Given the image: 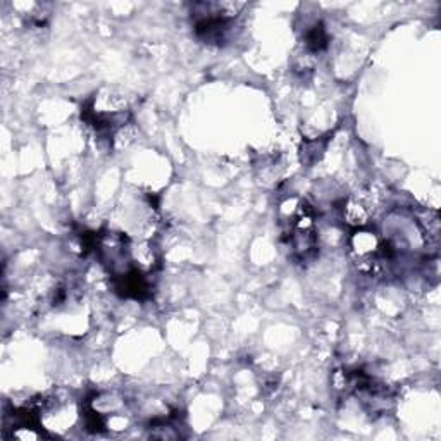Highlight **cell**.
I'll list each match as a JSON object with an SVG mask.
<instances>
[{"mask_svg":"<svg viewBox=\"0 0 441 441\" xmlns=\"http://www.w3.org/2000/svg\"><path fill=\"white\" fill-rule=\"evenodd\" d=\"M245 4L238 2H202L191 9L194 30L196 38L208 45H220L228 42L235 19L242 13Z\"/></svg>","mask_w":441,"mask_h":441,"instance_id":"1","label":"cell"},{"mask_svg":"<svg viewBox=\"0 0 441 441\" xmlns=\"http://www.w3.org/2000/svg\"><path fill=\"white\" fill-rule=\"evenodd\" d=\"M324 148H326V140H308V142H306V145L302 147V160L308 164V166H312L323 155Z\"/></svg>","mask_w":441,"mask_h":441,"instance_id":"4","label":"cell"},{"mask_svg":"<svg viewBox=\"0 0 441 441\" xmlns=\"http://www.w3.org/2000/svg\"><path fill=\"white\" fill-rule=\"evenodd\" d=\"M330 37L323 23H314L303 35V47L307 54H319L328 47Z\"/></svg>","mask_w":441,"mask_h":441,"instance_id":"3","label":"cell"},{"mask_svg":"<svg viewBox=\"0 0 441 441\" xmlns=\"http://www.w3.org/2000/svg\"><path fill=\"white\" fill-rule=\"evenodd\" d=\"M342 214L343 220L348 224L350 228H364L369 224V211L367 207L364 206L360 200L357 199H348L347 202L343 203L342 207Z\"/></svg>","mask_w":441,"mask_h":441,"instance_id":"2","label":"cell"}]
</instances>
